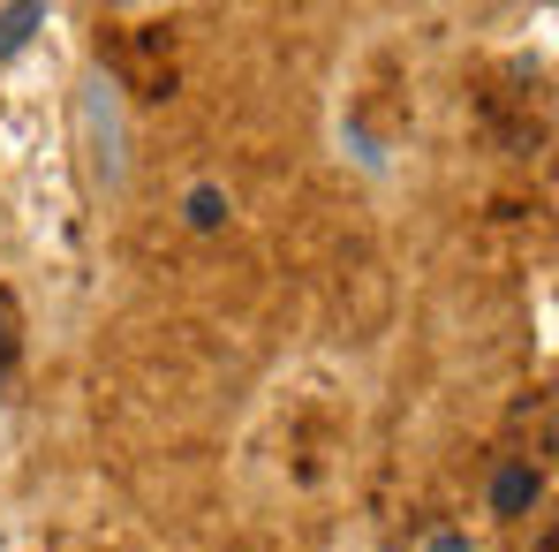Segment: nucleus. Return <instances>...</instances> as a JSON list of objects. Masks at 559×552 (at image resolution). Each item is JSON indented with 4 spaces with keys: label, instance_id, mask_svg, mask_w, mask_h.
Wrapping results in <instances>:
<instances>
[{
    "label": "nucleus",
    "instance_id": "nucleus-2",
    "mask_svg": "<svg viewBox=\"0 0 559 552\" xmlns=\"http://www.w3.org/2000/svg\"><path fill=\"white\" fill-rule=\"evenodd\" d=\"M545 500V469L537 461H499L491 469V515H530Z\"/></svg>",
    "mask_w": 559,
    "mask_h": 552
},
{
    "label": "nucleus",
    "instance_id": "nucleus-4",
    "mask_svg": "<svg viewBox=\"0 0 559 552\" xmlns=\"http://www.w3.org/2000/svg\"><path fill=\"white\" fill-rule=\"evenodd\" d=\"M182 220L197 227V235H212V227H227V189L197 183V189H189V204H182Z\"/></svg>",
    "mask_w": 559,
    "mask_h": 552
},
{
    "label": "nucleus",
    "instance_id": "nucleus-3",
    "mask_svg": "<svg viewBox=\"0 0 559 552\" xmlns=\"http://www.w3.org/2000/svg\"><path fill=\"white\" fill-rule=\"evenodd\" d=\"M46 31V8L38 0H15V8H0V61H15L31 38Z\"/></svg>",
    "mask_w": 559,
    "mask_h": 552
},
{
    "label": "nucleus",
    "instance_id": "nucleus-6",
    "mask_svg": "<svg viewBox=\"0 0 559 552\" xmlns=\"http://www.w3.org/2000/svg\"><path fill=\"white\" fill-rule=\"evenodd\" d=\"M424 552H476V545H468L462 530H439V538H431V545H424Z\"/></svg>",
    "mask_w": 559,
    "mask_h": 552
},
{
    "label": "nucleus",
    "instance_id": "nucleus-1",
    "mask_svg": "<svg viewBox=\"0 0 559 552\" xmlns=\"http://www.w3.org/2000/svg\"><path fill=\"white\" fill-rule=\"evenodd\" d=\"M76 137H84V167L92 189H121L129 183V114H121V84L92 69L76 92Z\"/></svg>",
    "mask_w": 559,
    "mask_h": 552
},
{
    "label": "nucleus",
    "instance_id": "nucleus-5",
    "mask_svg": "<svg viewBox=\"0 0 559 552\" xmlns=\"http://www.w3.org/2000/svg\"><path fill=\"white\" fill-rule=\"evenodd\" d=\"M15 333H23V318H15V295L0 287V371L15 364Z\"/></svg>",
    "mask_w": 559,
    "mask_h": 552
}]
</instances>
